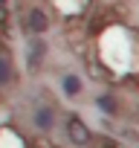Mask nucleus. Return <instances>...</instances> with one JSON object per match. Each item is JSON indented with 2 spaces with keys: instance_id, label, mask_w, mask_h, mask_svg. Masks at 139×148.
<instances>
[{
  "instance_id": "6",
  "label": "nucleus",
  "mask_w": 139,
  "mask_h": 148,
  "mask_svg": "<svg viewBox=\"0 0 139 148\" xmlns=\"http://www.w3.org/2000/svg\"><path fill=\"white\" fill-rule=\"evenodd\" d=\"M96 108L113 116V113L119 110V102H116V96H110V93H104V96H99V99H96Z\"/></svg>"
},
{
  "instance_id": "4",
  "label": "nucleus",
  "mask_w": 139,
  "mask_h": 148,
  "mask_svg": "<svg viewBox=\"0 0 139 148\" xmlns=\"http://www.w3.org/2000/svg\"><path fill=\"white\" fill-rule=\"evenodd\" d=\"M52 125H55V110H52V108H38V110H35V128H38L41 134H49Z\"/></svg>"
},
{
  "instance_id": "3",
  "label": "nucleus",
  "mask_w": 139,
  "mask_h": 148,
  "mask_svg": "<svg viewBox=\"0 0 139 148\" xmlns=\"http://www.w3.org/2000/svg\"><path fill=\"white\" fill-rule=\"evenodd\" d=\"M44 55H46V41L32 38V41H29V55H26L29 70H38V67H41V61H44Z\"/></svg>"
},
{
  "instance_id": "7",
  "label": "nucleus",
  "mask_w": 139,
  "mask_h": 148,
  "mask_svg": "<svg viewBox=\"0 0 139 148\" xmlns=\"http://www.w3.org/2000/svg\"><path fill=\"white\" fill-rule=\"evenodd\" d=\"M12 84V61L9 58H0V87Z\"/></svg>"
},
{
  "instance_id": "2",
  "label": "nucleus",
  "mask_w": 139,
  "mask_h": 148,
  "mask_svg": "<svg viewBox=\"0 0 139 148\" xmlns=\"http://www.w3.org/2000/svg\"><path fill=\"white\" fill-rule=\"evenodd\" d=\"M23 26H26V32H32L35 38H41V35L49 29V18H46V12H44V9H32V12L26 15Z\"/></svg>"
},
{
  "instance_id": "1",
  "label": "nucleus",
  "mask_w": 139,
  "mask_h": 148,
  "mask_svg": "<svg viewBox=\"0 0 139 148\" xmlns=\"http://www.w3.org/2000/svg\"><path fill=\"white\" fill-rule=\"evenodd\" d=\"M64 128H67V139L73 145H78V148H87L93 142V131L87 128V122L81 116H67V125Z\"/></svg>"
},
{
  "instance_id": "5",
  "label": "nucleus",
  "mask_w": 139,
  "mask_h": 148,
  "mask_svg": "<svg viewBox=\"0 0 139 148\" xmlns=\"http://www.w3.org/2000/svg\"><path fill=\"white\" fill-rule=\"evenodd\" d=\"M61 90H64L67 96H78V93L84 90V82L76 76V73H67V76L61 79Z\"/></svg>"
}]
</instances>
